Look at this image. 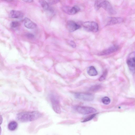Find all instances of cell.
<instances>
[{
    "mask_svg": "<svg viewBox=\"0 0 135 135\" xmlns=\"http://www.w3.org/2000/svg\"><path fill=\"white\" fill-rule=\"evenodd\" d=\"M101 87V86L100 85H96L92 86L89 90L91 91L95 92L99 90Z\"/></svg>",
    "mask_w": 135,
    "mask_h": 135,
    "instance_id": "ac0fdd59",
    "label": "cell"
},
{
    "mask_svg": "<svg viewBox=\"0 0 135 135\" xmlns=\"http://www.w3.org/2000/svg\"><path fill=\"white\" fill-rule=\"evenodd\" d=\"M102 101L104 104L108 105L110 103V98L108 97H105L102 99Z\"/></svg>",
    "mask_w": 135,
    "mask_h": 135,
    "instance_id": "ffe728a7",
    "label": "cell"
},
{
    "mask_svg": "<svg viewBox=\"0 0 135 135\" xmlns=\"http://www.w3.org/2000/svg\"><path fill=\"white\" fill-rule=\"evenodd\" d=\"M18 126V123L15 121H12L9 124L8 128L10 130L13 131L16 129Z\"/></svg>",
    "mask_w": 135,
    "mask_h": 135,
    "instance_id": "2e32d148",
    "label": "cell"
},
{
    "mask_svg": "<svg viewBox=\"0 0 135 135\" xmlns=\"http://www.w3.org/2000/svg\"><path fill=\"white\" fill-rule=\"evenodd\" d=\"M24 24L25 27L29 29H34L37 26V25L35 23L27 18H26L24 19Z\"/></svg>",
    "mask_w": 135,
    "mask_h": 135,
    "instance_id": "4fadbf2b",
    "label": "cell"
},
{
    "mask_svg": "<svg viewBox=\"0 0 135 135\" xmlns=\"http://www.w3.org/2000/svg\"><path fill=\"white\" fill-rule=\"evenodd\" d=\"M76 110L79 113L83 115H87L96 112V110L92 107L79 106L76 107Z\"/></svg>",
    "mask_w": 135,
    "mask_h": 135,
    "instance_id": "7a4b0ae2",
    "label": "cell"
},
{
    "mask_svg": "<svg viewBox=\"0 0 135 135\" xmlns=\"http://www.w3.org/2000/svg\"><path fill=\"white\" fill-rule=\"evenodd\" d=\"M20 25V23L17 21L12 22L11 23V24H10V26L12 28H16L19 26Z\"/></svg>",
    "mask_w": 135,
    "mask_h": 135,
    "instance_id": "7402d4cb",
    "label": "cell"
},
{
    "mask_svg": "<svg viewBox=\"0 0 135 135\" xmlns=\"http://www.w3.org/2000/svg\"><path fill=\"white\" fill-rule=\"evenodd\" d=\"M83 26L84 28L88 32L96 33L98 30V24L93 22H87L83 24Z\"/></svg>",
    "mask_w": 135,
    "mask_h": 135,
    "instance_id": "3957f363",
    "label": "cell"
},
{
    "mask_svg": "<svg viewBox=\"0 0 135 135\" xmlns=\"http://www.w3.org/2000/svg\"><path fill=\"white\" fill-rule=\"evenodd\" d=\"M87 73L89 75L92 76L97 75L98 74V72L95 68L93 66H90L88 68Z\"/></svg>",
    "mask_w": 135,
    "mask_h": 135,
    "instance_id": "5bb4252c",
    "label": "cell"
},
{
    "mask_svg": "<svg viewBox=\"0 0 135 135\" xmlns=\"http://www.w3.org/2000/svg\"><path fill=\"white\" fill-rule=\"evenodd\" d=\"M2 0L8 2H11L13 0Z\"/></svg>",
    "mask_w": 135,
    "mask_h": 135,
    "instance_id": "4316f807",
    "label": "cell"
},
{
    "mask_svg": "<svg viewBox=\"0 0 135 135\" xmlns=\"http://www.w3.org/2000/svg\"><path fill=\"white\" fill-rule=\"evenodd\" d=\"M24 16L23 12L19 11L12 10L10 12L9 17L12 19H19L22 18Z\"/></svg>",
    "mask_w": 135,
    "mask_h": 135,
    "instance_id": "7c38bea8",
    "label": "cell"
},
{
    "mask_svg": "<svg viewBox=\"0 0 135 135\" xmlns=\"http://www.w3.org/2000/svg\"><path fill=\"white\" fill-rule=\"evenodd\" d=\"M42 116V113L38 112H27L19 113L17 114L16 118L20 122H32L38 119Z\"/></svg>",
    "mask_w": 135,
    "mask_h": 135,
    "instance_id": "6da1fadb",
    "label": "cell"
},
{
    "mask_svg": "<svg viewBox=\"0 0 135 135\" xmlns=\"http://www.w3.org/2000/svg\"><path fill=\"white\" fill-rule=\"evenodd\" d=\"M101 8H103L110 14H115L116 12L110 3L106 0H104L102 3Z\"/></svg>",
    "mask_w": 135,
    "mask_h": 135,
    "instance_id": "ba28073f",
    "label": "cell"
},
{
    "mask_svg": "<svg viewBox=\"0 0 135 135\" xmlns=\"http://www.w3.org/2000/svg\"><path fill=\"white\" fill-rule=\"evenodd\" d=\"M97 113H94L92 114V115H90L88 116L87 117H86L84 120H83L82 121V123H85L86 122L89 121H90L92 119L94 118L96 115Z\"/></svg>",
    "mask_w": 135,
    "mask_h": 135,
    "instance_id": "d6986e66",
    "label": "cell"
},
{
    "mask_svg": "<svg viewBox=\"0 0 135 135\" xmlns=\"http://www.w3.org/2000/svg\"><path fill=\"white\" fill-rule=\"evenodd\" d=\"M123 19L120 17H110L109 18L107 23V25H112L122 22Z\"/></svg>",
    "mask_w": 135,
    "mask_h": 135,
    "instance_id": "8fae6325",
    "label": "cell"
},
{
    "mask_svg": "<svg viewBox=\"0 0 135 135\" xmlns=\"http://www.w3.org/2000/svg\"><path fill=\"white\" fill-rule=\"evenodd\" d=\"M81 26L73 21H69L67 23V28L70 32H74L80 28Z\"/></svg>",
    "mask_w": 135,
    "mask_h": 135,
    "instance_id": "30bf717a",
    "label": "cell"
},
{
    "mask_svg": "<svg viewBox=\"0 0 135 135\" xmlns=\"http://www.w3.org/2000/svg\"><path fill=\"white\" fill-rule=\"evenodd\" d=\"M48 3L50 5L57 4L60 1V0H47Z\"/></svg>",
    "mask_w": 135,
    "mask_h": 135,
    "instance_id": "603a6c76",
    "label": "cell"
},
{
    "mask_svg": "<svg viewBox=\"0 0 135 135\" xmlns=\"http://www.w3.org/2000/svg\"><path fill=\"white\" fill-rule=\"evenodd\" d=\"M127 63L130 71L133 73L135 72V52L130 53L128 56Z\"/></svg>",
    "mask_w": 135,
    "mask_h": 135,
    "instance_id": "5b68a950",
    "label": "cell"
},
{
    "mask_svg": "<svg viewBox=\"0 0 135 135\" xmlns=\"http://www.w3.org/2000/svg\"><path fill=\"white\" fill-rule=\"evenodd\" d=\"M22 0L26 2L31 3L33 1V0Z\"/></svg>",
    "mask_w": 135,
    "mask_h": 135,
    "instance_id": "484cf974",
    "label": "cell"
},
{
    "mask_svg": "<svg viewBox=\"0 0 135 135\" xmlns=\"http://www.w3.org/2000/svg\"><path fill=\"white\" fill-rule=\"evenodd\" d=\"M75 97L77 99L85 101H92L94 99V96L89 93H75Z\"/></svg>",
    "mask_w": 135,
    "mask_h": 135,
    "instance_id": "277c9868",
    "label": "cell"
},
{
    "mask_svg": "<svg viewBox=\"0 0 135 135\" xmlns=\"http://www.w3.org/2000/svg\"><path fill=\"white\" fill-rule=\"evenodd\" d=\"M107 74H108V71L107 70H106L104 72L103 74L99 78V81H102L104 80L106 77Z\"/></svg>",
    "mask_w": 135,
    "mask_h": 135,
    "instance_id": "44dd1931",
    "label": "cell"
},
{
    "mask_svg": "<svg viewBox=\"0 0 135 135\" xmlns=\"http://www.w3.org/2000/svg\"><path fill=\"white\" fill-rule=\"evenodd\" d=\"M119 48L118 46H113L101 51L98 55L99 56L108 55L115 52L118 50Z\"/></svg>",
    "mask_w": 135,
    "mask_h": 135,
    "instance_id": "9c48e42d",
    "label": "cell"
},
{
    "mask_svg": "<svg viewBox=\"0 0 135 135\" xmlns=\"http://www.w3.org/2000/svg\"><path fill=\"white\" fill-rule=\"evenodd\" d=\"M26 36L28 37L29 38H33L34 37V36L33 34L30 33L27 34H26Z\"/></svg>",
    "mask_w": 135,
    "mask_h": 135,
    "instance_id": "d4e9b609",
    "label": "cell"
},
{
    "mask_svg": "<svg viewBox=\"0 0 135 135\" xmlns=\"http://www.w3.org/2000/svg\"><path fill=\"white\" fill-rule=\"evenodd\" d=\"M50 100L52 105L54 111L57 113H61V110L60 103L59 100L53 95L51 96Z\"/></svg>",
    "mask_w": 135,
    "mask_h": 135,
    "instance_id": "52a82bcc",
    "label": "cell"
},
{
    "mask_svg": "<svg viewBox=\"0 0 135 135\" xmlns=\"http://www.w3.org/2000/svg\"><path fill=\"white\" fill-rule=\"evenodd\" d=\"M69 45L72 48H75L76 47V44L74 41L70 40L68 41Z\"/></svg>",
    "mask_w": 135,
    "mask_h": 135,
    "instance_id": "cb8c5ba5",
    "label": "cell"
},
{
    "mask_svg": "<svg viewBox=\"0 0 135 135\" xmlns=\"http://www.w3.org/2000/svg\"><path fill=\"white\" fill-rule=\"evenodd\" d=\"M39 2L41 7L46 12L49 9L50 7H49V3L45 0H39Z\"/></svg>",
    "mask_w": 135,
    "mask_h": 135,
    "instance_id": "9a60e30c",
    "label": "cell"
},
{
    "mask_svg": "<svg viewBox=\"0 0 135 135\" xmlns=\"http://www.w3.org/2000/svg\"><path fill=\"white\" fill-rule=\"evenodd\" d=\"M104 0H96L94 4V8L96 10H98L101 8L102 3Z\"/></svg>",
    "mask_w": 135,
    "mask_h": 135,
    "instance_id": "e0dca14e",
    "label": "cell"
},
{
    "mask_svg": "<svg viewBox=\"0 0 135 135\" xmlns=\"http://www.w3.org/2000/svg\"><path fill=\"white\" fill-rule=\"evenodd\" d=\"M62 10L65 13L70 15H74L80 11V9L77 6L74 7L64 6L62 8Z\"/></svg>",
    "mask_w": 135,
    "mask_h": 135,
    "instance_id": "8992f818",
    "label": "cell"
}]
</instances>
